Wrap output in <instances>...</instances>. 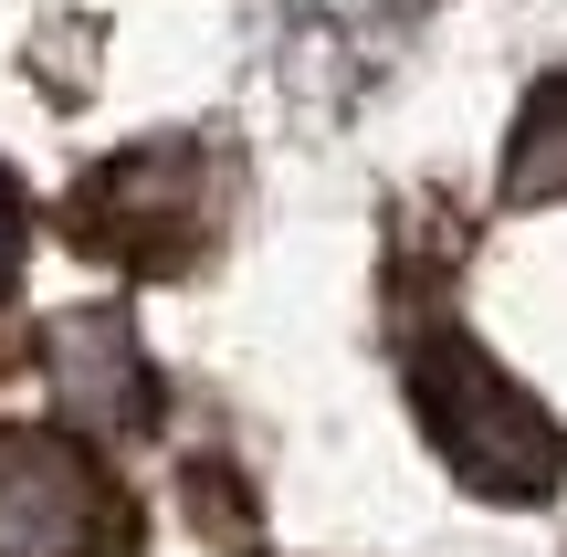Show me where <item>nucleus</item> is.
<instances>
[{"label":"nucleus","instance_id":"1","mask_svg":"<svg viewBox=\"0 0 567 557\" xmlns=\"http://www.w3.org/2000/svg\"><path fill=\"white\" fill-rule=\"evenodd\" d=\"M410 411H421L431 453L473 484L484 505H547L567 474V432L536 390H515L463 327L410 337Z\"/></svg>","mask_w":567,"mask_h":557},{"label":"nucleus","instance_id":"2","mask_svg":"<svg viewBox=\"0 0 567 557\" xmlns=\"http://www.w3.org/2000/svg\"><path fill=\"white\" fill-rule=\"evenodd\" d=\"M74 252L126 274H189L221 231V158L210 147H137V158H105L74 179L63 200Z\"/></svg>","mask_w":567,"mask_h":557},{"label":"nucleus","instance_id":"3","mask_svg":"<svg viewBox=\"0 0 567 557\" xmlns=\"http://www.w3.org/2000/svg\"><path fill=\"white\" fill-rule=\"evenodd\" d=\"M126 495L74 432L0 421V557H126Z\"/></svg>","mask_w":567,"mask_h":557},{"label":"nucleus","instance_id":"4","mask_svg":"<svg viewBox=\"0 0 567 557\" xmlns=\"http://www.w3.org/2000/svg\"><path fill=\"white\" fill-rule=\"evenodd\" d=\"M42 379H53V400L74 421H95V432H147V421H158V379H147L126 316H53Z\"/></svg>","mask_w":567,"mask_h":557},{"label":"nucleus","instance_id":"5","mask_svg":"<svg viewBox=\"0 0 567 557\" xmlns=\"http://www.w3.org/2000/svg\"><path fill=\"white\" fill-rule=\"evenodd\" d=\"M505 200H567V74H547L526 95V116H515L505 137Z\"/></svg>","mask_w":567,"mask_h":557},{"label":"nucleus","instance_id":"6","mask_svg":"<svg viewBox=\"0 0 567 557\" xmlns=\"http://www.w3.org/2000/svg\"><path fill=\"white\" fill-rule=\"evenodd\" d=\"M21 231L32 221H21V189H11V168H0V285L21 274Z\"/></svg>","mask_w":567,"mask_h":557}]
</instances>
